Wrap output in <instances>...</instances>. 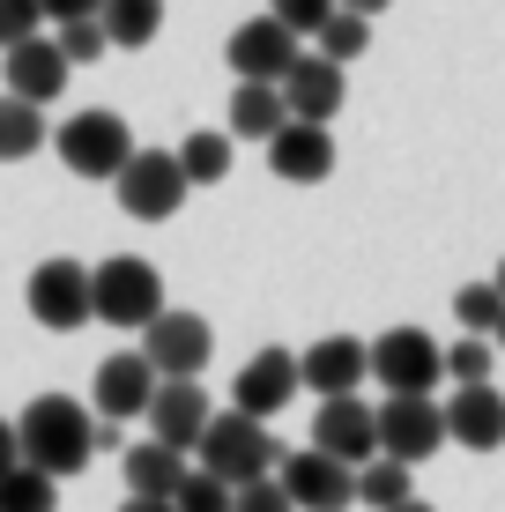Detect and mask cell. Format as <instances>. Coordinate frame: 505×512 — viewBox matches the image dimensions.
<instances>
[{"label":"cell","mask_w":505,"mask_h":512,"mask_svg":"<svg viewBox=\"0 0 505 512\" xmlns=\"http://www.w3.org/2000/svg\"><path fill=\"white\" fill-rule=\"evenodd\" d=\"M15 446H23V468L38 475H82L97 461V416L82 409L75 394H38L23 401V416H15Z\"/></svg>","instance_id":"6da1fadb"},{"label":"cell","mask_w":505,"mask_h":512,"mask_svg":"<svg viewBox=\"0 0 505 512\" xmlns=\"http://www.w3.org/2000/svg\"><path fill=\"white\" fill-rule=\"evenodd\" d=\"M90 305L104 327H149L164 320V275H156V260L142 253H112L90 268Z\"/></svg>","instance_id":"7a4b0ae2"},{"label":"cell","mask_w":505,"mask_h":512,"mask_svg":"<svg viewBox=\"0 0 505 512\" xmlns=\"http://www.w3.org/2000/svg\"><path fill=\"white\" fill-rule=\"evenodd\" d=\"M194 453H201V468L216 475V483H231V490H246V483H260V475L283 468V446L268 438V423H253L238 409H223L216 423H208Z\"/></svg>","instance_id":"3957f363"},{"label":"cell","mask_w":505,"mask_h":512,"mask_svg":"<svg viewBox=\"0 0 505 512\" xmlns=\"http://www.w3.org/2000/svg\"><path fill=\"white\" fill-rule=\"evenodd\" d=\"M372 379L387 386V401H431V386L446 379V349L424 327H387L372 342Z\"/></svg>","instance_id":"277c9868"},{"label":"cell","mask_w":505,"mask_h":512,"mask_svg":"<svg viewBox=\"0 0 505 512\" xmlns=\"http://www.w3.org/2000/svg\"><path fill=\"white\" fill-rule=\"evenodd\" d=\"M52 149H60V164L75 171V179H104V186L134 164V134H127L119 112H75L60 134H52Z\"/></svg>","instance_id":"5b68a950"},{"label":"cell","mask_w":505,"mask_h":512,"mask_svg":"<svg viewBox=\"0 0 505 512\" xmlns=\"http://www.w3.org/2000/svg\"><path fill=\"white\" fill-rule=\"evenodd\" d=\"M112 193H119V208H127L134 223H164V216L186 208V171H179L171 149H134V164L112 179Z\"/></svg>","instance_id":"8992f818"},{"label":"cell","mask_w":505,"mask_h":512,"mask_svg":"<svg viewBox=\"0 0 505 512\" xmlns=\"http://www.w3.org/2000/svg\"><path fill=\"white\" fill-rule=\"evenodd\" d=\"M142 357L156 364V379H201L208 357H216V327H208L201 312H171L164 305V320L142 327Z\"/></svg>","instance_id":"52a82bcc"},{"label":"cell","mask_w":505,"mask_h":512,"mask_svg":"<svg viewBox=\"0 0 505 512\" xmlns=\"http://www.w3.org/2000/svg\"><path fill=\"white\" fill-rule=\"evenodd\" d=\"M23 297H30V320L52 327V334H75L82 320H97V305H90V268H75V260H38Z\"/></svg>","instance_id":"ba28073f"},{"label":"cell","mask_w":505,"mask_h":512,"mask_svg":"<svg viewBox=\"0 0 505 512\" xmlns=\"http://www.w3.org/2000/svg\"><path fill=\"white\" fill-rule=\"evenodd\" d=\"M275 483H283V498L298 505V512H350V505H357V468L327 461V453H312V446L283 453Z\"/></svg>","instance_id":"9c48e42d"},{"label":"cell","mask_w":505,"mask_h":512,"mask_svg":"<svg viewBox=\"0 0 505 512\" xmlns=\"http://www.w3.org/2000/svg\"><path fill=\"white\" fill-rule=\"evenodd\" d=\"M156 364L142 357V349H119V357H104L97 364V379H90V409L97 423H134V416H149V401H156Z\"/></svg>","instance_id":"30bf717a"},{"label":"cell","mask_w":505,"mask_h":512,"mask_svg":"<svg viewBox=\"0 0 505 512\" xmlns=\"http://www.w3.org/2000/svg\"><path fill=\"white\" fill-rule=\"evenodd\" d=\"M312 453H327V461L342 468H364L379 461V409L372 401H320V416H312Z\"/></svg>","instance_id":"8fae6325"},{"label":"cell","mask_w":505,"mask_h":512,"mask_svg":"<svg viewBox=\"0 0 505 512\" xmlns=\"http://www.w3.org/2000/svg\"><path fill=\"white\" fill-rule=\"evenodd\" d=\"M298 52H305V38H290L275 15H253V23H238V30H231L223 60H231V75H238V82H283L290 67H298Z\"/></svg>","instance_id":"7c38bea8"},{"label":"cell","mask_w":505,"mask_h":512,"mask_svg":"<svg viewBox=\"0 0 505 512\" xmlns=\"http://www.w3.org/2000/svg\"><path fill=\"white\" fill-rule=\"evenodd\" d=\"M298 379L320 401H350L357 386L372 379V342H357V334H320V342L298 357Z\"/></svg>","instance_id":"4fadbf2b"},{"label":"cell","mask_w":505,"mask_h":512,"mask_svg":"<svg viewBox=\"0 0 505 512\" xmlns=\"http://www.w3.org/2000/svg\"><path fill=\"white\" fill-rule=\"evenodd\" d=\"M446 446V409L439 401H379V453L387 461H431V453Z\"/></svg>","instance_id":"5bb4252c"},{"label":"cell","mask_w":505,"mask_h":512,"mask_svg":"<svg viewBox=\"0 0 505 512\" xmlns=\"http://www.w3.org/2000/svg\"><path fill=\"white\" fill-rule=\"evenodd\" d=\"M298 357L290 349H260V357L238 364V379H231V409L238 416H253V423H268L275 409H290V394H298Z\"/></svg>","instance_id":"9a60e30c"},{"label":"cell","mask_w":505,"mask_h":512,"mask_svg":"<svg viewBox=\"0 0 505 512\" xmlns=\"http://www.w3.org/2000/svg\"><path fill=\"white\" fill-rule=\"evenodd\" d=\"M208 423H216V409H208L201 379H164V386H156V401H149V438H156V446L194 453Z\"/></svg>","instance_id":"2e32d148"},{"label":"cell","mask_w":505,"mask_h":512,"mask_svg":"<svg viewBox=\"0 0 505 512\" xmlns=\"http://www.w3.org/2000/svg\"><path fill=\"white\" fill-rule=\"evenodd\" d=\"M275 90H283L290 119H305V127H335V112H342V97H350V82H342L335 60H320V52H298V67H290Z\"/></svg>","instance_id":"e0dca14e"},{"label":"cell","mask_w":505,"mask_h":512,"mask_svg":"<svg viewBox=\"0 0 505 512\" xmlns=\"http://www.w3.org/2000/svg\"><path fill=\"white\" fill-rule=\"evenodd\" d=\"M67 75H75V67L60 60V45L52 38H30V45H15V52H0V82H8V97H23V104H45L67 90Z\"/></svg>","instance_id":"ac0fdd59"},{"label":"cell","mask_w":505,"mask_h":512,"mask_svg":"<svg viewBox=\"0 0 505 512\" xmlns=\"http://www.w3.org/2000/svg\"><path fill=\"white\" fill-rule=\"evenodd\" d=\"M446 438L468 453H498L505 446V394L498 386H454L446 401Z\"/></svg>","instance_id":"d6986e66"},{"label":"cell","mask_w":505,"mask_h":512,"mask_svg":"<svg viewBox=\"0 0 505 512\" xmlns=\"http://www.w3.org/2000/svg\"><path fill=\"white\" fill-rule=\"evenodd\" d=\"M268 164H275V179H290V186H320L327 171H335V134L290 119V127L268 141Z\"/></svg>","instance_id":"ffe728a7"},{"label":"cell","mask_w":505,"mask_h":512,"mask_svg":"<svg viewBox=\"0 0 505 512\" xmlns=\"http://www.w3.org/2000/svg\"><path fill=\"white\" fill-rule=\"evenodd\" d=\"M119 468H127V498H149V505H171L179 483H186V453L156 446V438H149V446H127Z\"/></svg>","instance_id":"44dd1931"},{"label":"cell","mask_w":505,"mask_h":512,"mask_svg":"<svg viewBox=\"0 0 505 512\" xmlns=\"http://www.w3.org/2000/svg\"><path fill=\"white\" fill-rule=\"evenodd\" d=\"M290 127V104H283V90H275V82H238L231 90V141H260V149H268L275 134Z\"/></svg>","instance_id":"7402d4cb"},{"label":"cell","mask_w":505,"mask_h":512,"mask_svg":"<svg viewBox=\"0 0 505 512\" xmlns=\"http://www.w3.org/2000/svg\"><path fill=\"white\" fill-rule=\"evenodd\" d=\"M171 156H179L186 186H223V179H231V156H238V141L223 134V127H194V134H186Z\"/></svg>","instance_id":"603a6c76"},{"label":"cell","mask_w":505,"mask_h":512,"mask_svg":"<svg viewBox=\"0 0 505 512\" xmlns=\"http://www.w3.org/2000/svg\"><path fill=\"white\" fill-rule=\"evenodd\" d=\"M97 23H104V38H112V45L142 52V45H156V30H164V0H104Z\"/></svg>","instance_id":"cb8c5ba5"},{"label":"cell","mask_w":505,"mask_h":512,"mask_svg":"<svg viewBox=\"0 0 505 512\" xmlns=\"http://www.w3.org/2000/svg\"><path fill=\"white\" fill-rule=\"evenodd\" d=\"M416 498V468H402V461H364L357 468V505H372V512H394V505H409Z\"/></svg>","instance_id":"d4e9b609"},{"label":"cell","mask_w":505,"mask_h":512,"mask_svg":"<svg viewBox=\"0 0 505 512\" xmlns=\"http://www.w3.org/2000/svg\"><path fill=\"white\" fill-rule=\"evenodd\" d=\"M45 149V112L23 97H0V164H23Z\"/></svg>","instance_id":"484cf974"},{"label":"cell","mask_w":505,"mask_h":512,"mask_svg":"<svg viewBox=\"0 0 505 512\" xmlns=\"http://www.w3.org/2000/svg\"><path fill=\"white\" fill-rule=\"evenodd\" d=\"M0 512H60V483L38 468H8L0 475Z\"/></svg>","instance_id":"4316f807"},{"label":"cell","mask_w":505,"mask_h":512,"mask_svg":"<svg viewBox=\"0 0 505 512\" xmlns=\"http://www.w3.org/2000/svg\"><path fill=\"white\" fill-rule=\"evenodd\" d=\"M312 52H320V60H335V67H350L357 52H372V23H364V15H342V8H335V23L312 38Z\"/></svg>","instance_id":"83f0119b"},{"label":"cell","mask_w":505,"mask_h":512,"mask_svg":"<svg viewBox=\"0 0 505 512\" xmlns=\"http://www.w3.org/2000/svg\"><path fill=\"white\" fill-rule=\"evenodd\" d=\"M454 320H461L468 334H498V320H505V297L491 290V282H468V290H454Z\"/></svg>","instance_id":"f1b7e54d"},{"label":"cell","mask_w":505,"mask_h":512,"mask_svg":"<svg viewBox=\"0 0 505 512\" xmlns=\"http://www.w3.org/2000/svg\"><path fill=\"white\" fill-rule=\"evenodd\" d=\"M52 45H60V60H67V67H97L104 52H112L104 23H60V30H52Z\"/></svg>","instance_id":"f546056e"},{"label":"cell","mask_w":505,"mask_h":512,"mask_svg":"<svg viewBox=\"0 0 505 512\" xmlns=\"http://www.w3.org/2000/svg\"><path fill=\"white\" fill-rule=\"evenodd\" d=\"M238 490L231 483H216L208 468H186V483H179V498H171V512H231Z\"/></svg>","instance_id":"4dcf8cb0"},{"label":"cell","mask_w":505,"mask_h":512,"mask_svg":"<svg viewBox=\"0 0 505 512\" xmlns=\"http://www.w3.org/2000/svg\"><path fill=\"white\" fill-rule=\"evenodd\" d=\"M446 379L454 386H491V342H483V334H461V342L446 349Z\"/></svg>","instance_id":"1f68e13d"},{"label":"cell","mask_w":505,"mask_h":512,"mask_svg":"<svg viewBox=\"0 0 505 512\" xmlns=\"http://www.w3.org/2000/svg\"><path fill=\"white\" fill-rule=\"evenodd\" d=\"M268 15L290 30V38H320L335 23V0H268Z\"/></svg>","instance_id":"d6a6232c"},{"label":"cell","mask_w":505,"mask_h":512,"mask_svg":"<svg viewBox=\"0 0 505 512\" xmlns=\"http://www.w3.org/2000/svg\"><path fill=\"white\" fill-rule=\"evenodd\" d=\"M30 38H45V8L38 0H0V52H15Z\"/></svg>","instance_id":"836d02e7"},{"label":"cell","mask_w":505,"mask_h":512,"mask_svg":"<svg viewBox=\"0 0 505 512\" xmlns=\"http://www.w3.org/2000/svg\"><path fill=\"white\" fill-rule=\"evenodd\" d=\"M231 512H298V505L283 498V483H275V475H260V483H246V490L231 498Z\"/></svg>","instance_id":"e575fe53"},{"label":"cell","mask_w":505,"mask_h":512,"mask_svg":"<svg viewBox=\"0 0 505 512\" xmlns=\"http://www.w3.org/2000/svg\"><path fill=\"white\" fill-rule=\"evenodd\" d=\"M38 8H45V23L60 30V23H97L104 0H38Z\"/></svg>","instance_id":"d590c367"},{"label":"cell","mask_w":505,"mask_h":512,"mask_svg":"<svg viewBox=\"0 0 505 512\" xmlns=\"http://www.w3.org/2000/svg\"><path fill=\"white\" fill-rule=\"evenodd\" d=\"M8 468H23V446H15V423L0 416V475H8Z\"/></svg>","instance_id":"8d00e7d4"},{"label":"cell","mask_w":505,"mask_h":512,"mask_svg":"<svg viewBox=\"0 0 505 512\" xmlns=\"http://www.w3.org/2000/svg\"><path fill=\"white\" fill-rule=\"evenodd\" d=\"M335 8H342V15H364V23H372V15H387L394 0H335Z\"/></svg>","instance_id":"74e56055"},{"label":"cell","mask_w":505,"mask_h":512,"mask_svg":"<svg viewBox=\"0 0 505 512\" xmlns=\"http://www.w3.org/2000/svg\"><path fill=\"white\" fill-rule=\"evenodd\" d=\"M119 512H171V505H149V498H127V505H119Z\"/></svg>","instance_id":"f35d334b"},{"label":"cell","mask_w":505,"mask_h":512,"mask_svg":"<svg viewBox=\"0 0 505 512\" xmlns=\"http://www.w3.org/2000/svg\"><path fill=\"white\" fill-rule=\"evenodd\" d=\"M491 290H498V297H505V260H498V268H491Z\"/></svg>","instance_id":"ab89813d"},{"label":"cell","mask_w":505,"mask_h":512,"mask_svg":"<svg viewBox=\"0 0 505 512\" xmlns=\"http://www.w3.org/2000/svg\"><path fill=\"white\" fill-rule=\"evenodd\" d=\"M394 512H431V505H424V498H409V505H394Z\"/></svg>","instance_id":"60d3db41"},{"label":"cell","mask_w":505,"mask_h":512,"mask_svg":"<svg viewBox=\"0 0 505 512\" xmlns=\"http://www.w3.org/2000/svg\"><path fill=\"white\" fill-rule=\"evenodd\" d=\"M491 342H498V349H505V320H498V334H491Z\"/></svg>","instance_id":"b9f144b4"}]
</instances>
